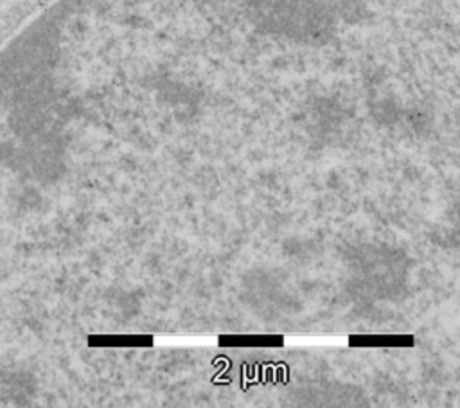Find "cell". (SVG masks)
<instances>
[{
    "label": "cell",
    "mask_w": 460,
    "mask_h": 408,
    "mask_svg": "<svg viewBox=\"0 0 460 408\" xmlns=\"http://www.w3.org/2000/svg\"><path fill=\"white\" fill-rule=\"evenodd\" d=\"M352 349H412L415 336L410 333H354L347 336Z\"/></svg>",
    "instance_id": "obj_2"
},
{
    "label": "cell",
    "mask_w": 460,
    "mask_h": 408,
    "mask_svg": "<svg viewBox=\"0 0 460 408\" xmlns=\"http://www.w3.org/2000/svg\"><path fill=\"white\" fill-rule=\"evenodd\" d=\"M90 347H117V349H151L155 336L144 333H115V334H90L86 338Z\"/></svg>",
    "instance_id": "obj_3"
},
{
    "label": "cell",
    "mask_w": 460,
    "mask_h": 408,
    "mask_svg": "<svg viewBox=\"0 0 460 408\" xmlns=\"http://www.w3.org/2000/svg\"><path fill=\"white\" fill-rule=\"evenodd\" d=\"M221 349H282L286 336L279 333H225L216 338Z\"/></svg>",
    "instance_id": "obj_1"
}]
</instances>
